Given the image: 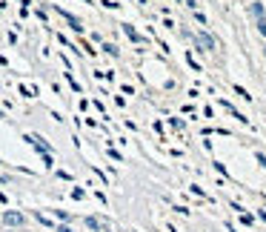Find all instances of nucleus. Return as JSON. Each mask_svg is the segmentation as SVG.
Returning a JSON list of instances; mask_svg holds the SVG:
<instances>
[{
    "label": "nucleus",
    "instance_id": "obj_3",
    "mask_svg": "<svg viewBox=\"0 0 266 232\" xmlns=\"http://www.w3.org/2000/svg\"><path fill=\"white\" fill-rule=\"evenodd\" d=\"M252 14L261 20V17H264V6H261V3H255V6H252Z\"/></svg>",
    "mask_w": 266,
    "mask_h": 232
},
{
    "label": "nucleus",
    "instance_id": "obj_6",
    "mask_svg": "<svg viewBox=\"0 0 266 232\" xmlns=\"http://www.w3.org/2000/svg\"><path fill=\"white\" fill-rule=\"evenodd\" d=\"M58 232H72V230H69V227H60V230H58Z\"/></svg>",
    "mask_w": 266,
    "mask_h": 232
},
{
    "label": "nucleus",
    "instance_id": "obj_5",
    "mask_svg": "<svg viewBox=\"0 0 266 232\" xmlns=\"http://www.w3.org/2000/svg\"><path fill=\"white\" fill-rule=\"evenodd\" d=\"M258 32L266 37V17H261V20H258Z\"/></svg>",
    "mask_w": 266,
    "mask_h": 232
},
{
    "label": "nucleus",
    "instance_id": "obj_1",
    "mask_svg": "<svg viewBox=\"0 0 266 232\" xmlns=\"http://www.w3.org/2000/svg\"><path fill=\"white\" fill-rule=\"evenodd\" d=\"M195 43L203 49V52H212V49H215V37L206 35V32H197V35H195Z\"/></svg>",
    "mask_w": 266,
    "mask_h": 232
},
{
    "label": "nucleus",
    "instance_id": "obj_4",
    "mask_svg": "<svg viewBox=\"0 0 266 232\" xmlns=\"http://www.w3.org/2000/svg\"><path fill=\"white\" fill-rule=\"evenodd\" d=\"M86 227H92V230H100L103 224H100V221H97V218H86Z\"/></svg>",
    "mask_w": 266,
    "mask_h": 232
},
{
    "label": "nucleus",
    "instance_id": "obj_7",
    "mask_svg": "<svg viewBox=\"0 0 266 232\" xmlns=\"http://www.w3.org/2000/svg\"><path fill=\"white\" fill-rule=\"evenodd\" d=\"M264 52H266V49H264Z\"/></svg>",
    "mask_w": 266,
    "mask_h": 232
},
{
    "label": "nucleus",
    "instance_id": "obj_2",
    "mask_svg": "<svg viewBox=\"0 0 266 232\" xmlns=\"http://www.w3.org/2000/svg\"><path fill=\"white\" fill-rule=\"evenodd\" d=\"M3 224H6V227H23L26 218L20 212H3Z\"/></svg>",
    "mask_w": 266,
    "mask_h": 232
}]
</instances>
